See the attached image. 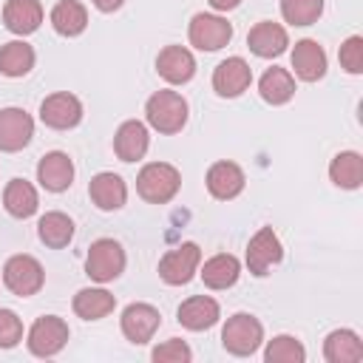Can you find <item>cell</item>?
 <instances>
[{
  "instance_id": "cell-10",
  "label": "cell",
  "mask_w": 363,
  "mask_h": 363,
  "mask_svg": "<svg viewBox=\"0 0 363 363\" xmlns=\"http://www.w3.org/2000/svg\"><path fill=\"white\" fill-rule=\"evenodd\" d=\"M40 119L48 128H54V130H68V128L79 125V119H82V102L74 94H68V91L51 94L40 105Z\"/></svg>"
},
{
  "instance_id": "cell-28",
  "label": "cell",
  "mask_w": 363,
  "mask_h": 363,
  "mask_svg": "<svg viewBox=\"0 0 363 363\" xmlns=\"http://www.w3.org/2000/svg\"><path fill=\"white\" fill-rule=\"evenodd\" d=\"M329 179H332L337 187H343V190L360 187V182H363V156L354 153V150L337 153V156L332 159V164H329Z\"/></svg>"
},
{
  "instance_id": "cell-7",
  "label": "cell",
  "mask_w": 363,
  "mask_h": 363,
  "mask_svg": "<svg viewBox=\"0 0 363 363\" xmlns=\"http://www.w3.org/2000/svg\"><path fill=\"white\" fill-rule=\"evenodd\" d=\"M28 349L37 357H51L68 343V323L57 315H43L28 329Z\"/></svg>"
},
{
  "instance_id": "cell-19",
  "label": "cell",
  "mask_w": 363,
  "mask_h": 363,
  "mask_svg": "<svg viewBox=\"0 0 363 363\" xmlns=\"http://www.w3.org/2000/svg\"><path fill=\"white\" fill-rule=\"evenodd\" d=\"M113 150L122 162H136L147 153V128L139 119H128L119 125L113 136Z\"/></svg>"
},
{
  "instance_id": "cell-31",
  "label": "cell",
  "mask_w": 363,
  "mask_h": 363,
  "mask_svg": "<svg viewBox=\"0 0 363 363\" xmlns=\"http://www.w3.org/2000/svg\"><path fill=\"white\" fill-rule=\"evenodd\" d=\"M37 233H40V241L45 244V247H54V250H60V247H65L71 238H74V221L65 216V213H45L43 218H40V224H37Z\"/></svg>"
},
{
  "instance_id": "cell-23",
  "label": "cell",
  "mask_w": 363,
  "mask_h": 363,
  "mask_svg": "<svg viewBox=\"0 0 363 363\" xmlns=\"http://www.w3.org/2000/svg\"><path fill=\"white\" fill-rule=\"evenodd\" d=\"M323 357L329 363H360L363 360V343L352 329H335L323 340Z\"/></svg>"
},
{
  "instance_id": "cell-13",
  "label": "cell",
  "mask_w": 363,
  "mask_h": 363,
  "mask_svg": "<svg viewBox=\"0 0 363 363\" xmlns=\"http://www.w3.org/2000/svg\"><path fill=\"white\" fill-rule=\"evenodd\" d=\"M156 71H159V77L167 79L170 85H184V82H190L193 74H196V60H193V54H190L187 48H182V45H167V48H162L159 57H156Z\"/></svg>"
},
{
  "instance_id": "cell-27",
  "label": "cell",
  "mask_w": 363,
  "mask_h": 363,
  "mask_svg": "<svg viewBox=\"0 0 363 363\" xmlns=\"http://www.w3.org/2000/svg\"><path fill=\"white\" fill-rule=\"evenodd\" d=\"M116 306V298L108 292V289H79L74 295V312L82 318V320H99L105 315H111Z\"/></svg>"
},
{
  "instance_id": "cell-1",
  "label": "cell",
  "mask_w": 363,
  "mask_h": 363,
  "mask_svg": "<svg viewBox=\"0 0 363 363\" xmlns=\"http://www.w3.org/2000/svg\"><path fill=\"white\" fill-rule=\"evenodd\" d=\"M145 116L159 133H179L187 125V99L176 91H156L145 105Z\"/></svg>"
},
{
  "instance_id": "cell-11",
  "label": "cell",
  "mask_w": 363,
  "mask_h": 363,
  "mask_svg": "<svg viewBox=\"0 0 363 363\" xmlns=\"http://www.w3.org/2000/svg\"><path fill=\"white\" fill-rule=\"evenodd\" d=\"M34 136V119L23 108H3L0 111V150L14 153L26 147Z\"/></svg>"
},
{
  "instance_id": "cell-15",
  "label": "cell",
  "mask_w": 363,
  "mask_h": 363,
  "mask_svg": "<svg viewBox=\"0 0 363 363\" xmlns=\"http://www.w3.org/2000/svg\"><path fill=\"white\" fill-rule=\"evenodd\" d=\"M247 45H250V51L255 57L269 60V57H278V54L286 51L289 37H286V28L284 26H278L272 20H264V23H255L252 26V31L247 37Z\"/></svg>"
},
{
  "instance_id": "cell-17",
  "label": "cell",
  "mask_w": 363,
  "mask_h": 363,
  "mask_svg": "<svg viewBox=\"0 0 363 363\" xmlns=\"http://www.w3.org/2000/svg\"><path fill=\"white\" fill-rule=\"evenodd\" d=\"M244 170L235 164V162H216L210 170H207V190L221 199V201H230L235 199L241 190H244Z\"/></svg>"
},
{
  "instance_id": "cell-14",
  "label": "cell",
  "mask_w": 363,
  "mask_h": 363,
  "mask_svg": "<svg viewBox=\"0 0 363 363\" xmlns=\"http://www.w3.org/2000/svg\"><path fill=\"white\" fill-rule=\"evenodd\" d=\"M250 82H252V71L241 57H227L213 71V88L218 96H238L250 88Z\"/></svg>"
},
{
  "instance_id": "cell-29",
  "label": "cell",
  "mask_w": 363,
  "mask_h": 363,
  "mask_svg": "<svg viewBox=\"0 0 363 363\" xmlns=\"http://www.w3.org/2000/svg\"><path fill=\"white\" fill-rule=\"evenodd\" d=\"M258 91L269 105H284L295 94V79L286 68H269V71H264V77L258 82Z\"/></svg>"
},
{
  "instance_id": "cell-5",
  "label": "cell",
  "mask_w": 363,
  "mask_h": 363,
  "mask_svg": "<svg viewBox=\"0 0 363 363\" xmlns=\"http://www.w3.org/2000/svg\"><path fill=\"white\" fill-rule=\"evenodd\" d=\"M43 281H45V272H43L40 261L31 255H11L3 267V284L20 298L40 292Z\"/></svg>"
},
{
  "instance_id": "cell-37",
  "label": "cell",
  "mask_w": 363,
  "mask_h": 363,
  "mask_svg": "<svg viewBox=\"0 0 363 363\" xmlns=\"http://www.w3.org/2000/svg\"><path fill=\"white\" fill-rule=\"evenodd\" d=\"M122 3H125V0H94V6H96L99 11H116Z\"/></svg>"
},
{
  "instance_id": "cell-32",
  "label": "cell",
  "mask_w": 363,
  "mask_h": 363,
  "mask_svg": "<svg viewBox=\"0 0 363 363\" xmlns=\"http://www.w3.org/2000/svg\"><path fill=\"white\" fill-rule=\"evenodd\" d=\"M264 357H267L269 363H303L306 352H303L301 340H295L292 335H278V337H272V340L267 343Z\"/></svg>"
},
{
  "instance_id": "cell-21",
  "label": "cell",
  "mask_w": 363,
  "mask_h": 363,
  "mask_svg": "<svg viewBox=\"0 0 363 363\" xmlns=\"http://www.w3.org/2000/svg\"><path fill=\"white\" fill-rule=\"evenodd\" d=\"M292 68L303 82H315L326 74V54L315 40H301L295 43L292 51Z\"/></svg>"
},
{
  "instance_id": "cell-35",
  "label": "cell",
  "mask_w": 363,
  "mask_h": 363,
  "mask_svg": "<svg viewBox=\"0 0 363 363\" xmlns=\"http://www.w3.org/2000/svg\"><path fill=\"white\" fill-rule=\"evenodd\" d=\"M340 65L349 74H363V37H349L340 45Z\"/></svg>"
},
{
  "instance_id": "cell-4",
  "label": "cell",
  "mask_w": 363,
  "mask_h": 363,
  "mask_svg": "<svg viewBox=\"0 0 363 363\" xmlns=\"http://www.w3.org/2000/svg\"><path fill=\"white\" fill-rule=\"evenodd\" d=\"M125 269V250L119 247V241L113 238H99L91 244L88 250V258H85V272L99 281V284H108L113 278H119Z\"/></svg>"
},
{
  "instance_id": "cell-26",
  "label": "cell",
  "mask_w": 363,
  "mask_h": 363,
  "mask_svg": "<svg viewBox=\"0 0 363 363\" xmlns=\"http://www.w3.org/2000/svg\"><path fill=\"white\" fill-rule=\"evenodd\" d=\"M3 204H6V210H9L14 218H28V216H34L40 199H37V190L31 187V182H26V179H11V182L6 184Z\"/></svg>"
},
{
  "instance_id": "cell-34",
  "label": "cell",
  "mask_w": 363,
  "mask_h": 363,
  "mask_svg": "<svg viewBox=\"0 0 363 363\" xmlns=\"http://www.w3.org/2000/svg\"><path fill=\"white\" fill-rule=\"evenodd\" d=\"M190 357H193L190 346L184 340H179V337H170V340H164L162 346L153 349V360L156 363H187Z\"/></svg>"
},
{
  "instance_id": "cell-12",
  "label": "cell",
  "mask_w": 363,
  "mask_h": 363,
  "mask_svg": "<svg viewBox=\"0 0 363 363\" xmlns=\"http://www.w3.org/2000/svg\"><path fill=\"white\" fill-rule=\"evenodd\" d=\"M159 323H162L159 309L150 306V303H130L122 312V335L130 343H147L156 335Z\"/></svg>"
},
{
  "instance_id": "cell-16",
  "label": "cell",
  "mask_w": 363,
  "mask_h": 363,
  "mask_svg": "<svg viewBox=\"0 0 363 363\" xmlns=\"http://www.w3.org/2000/svg\"><path fill=\"white\" fill-rule=\"evenodd\" d=\"M37 179H40V184H43L45 190L62 193V190H68L71 182H74V162H71L65 153H60V150L45 153V156L40 159V164H37Z\"/></svg>"
},
{
  "instance_id": "cell-18",
  "label": "cell",
  "mask_w": 363,
  "mask_h": 363,
  "mask_svg": "<svg viewBox=\"0 0 363 363\" xmlns=\"http://www.w3.org/2000/svg\"><path fill=\"white\" fill-rule=\"evenodd\" d=\"M3 23L14 34H31L43 23V6L40 0H6L3 6Z\"/></svg>"
},
{
  "instance_id": "cell-3",
  "label": "cell",
  "mask_w": 363,
  "mask_h": 363,
  "mask_svg": "<svg viewBox=\"0 0 363 363\" xmlns=\"http://www.w3.org/2000/svg\"><path fill=\"white\" fill-rule=\"evenodd\" d=\"M264 340V326L258 318L247 315V312H238L233 315L224 329H221V343L230 354H238V357H247L252 354Z\"/></svg>"
},
{
  "instance_id": "cell-6",
  "label": "cell",
  "mask_w": 363,
  "mask_h": 363,
  "mask_svg": "<svg viewBox=\"0 0 363 363\" xmlns=\"http://www.w3.org/2000/svg\"><path fill=\"white\" fill-rule=\"evenodd\" d=\"M199 261H201L199 244L184 241V244H179L176 250H170V252L162 255V261H159V275H162L164 284L182 286V284H187V281L196 275Z\"/></svg>"
},
{
  "instance_id": "cell-8",
  "label": "cell",
  "mask_w": 363,
  "mask_h": 363,
  "mask_svg": "<svg viewBox=\"0 0 363 363\" xmlns=\"http://www.w3.org/2000/svg\"><path fill=\"white\" fill-rule=\"evenodd\" d=\"M190 43L199 48V51H218L230 43L233 37V26L218 17V14H196L190 20Z\"/></svg>"
},
{
  "instance_id": "cell-30",
  "label": "cell",
  "mask_w": 363,
  "mask_h": 363,
  "mask_svg": "<svg viewBox=\"0 0 363 363\" xmlns=\"http://www.w3.org/2000/svg\"><path fill=\"white\" fill-rule=\"evenodd\" d=\"M34 68V48L23 40L6 43L0 48V74L6 77H26Z\"/></svg>"
},
{
  "instance_id": "cell-2",
  "label": "cell",
  "mask_w": 363,
  "mask_h": 363,
  "mask_svg": "<svg viewBox=\"0 0 363 363\" xmlns=\"http://www.w3.org/2000/svg\"><path fill=\"white\" fill-rule=\"evenodd\" d=\"M179 184H182V176L173 164L167 162H150L139 170L136 176V190L145 201L150 204H164L170 201L176 193H179Z\"/></svg>"
},
{
  "instance_id": "cell-33",
  "label": "cell",
  "mask_w": 363,
  "mask_h": 363,
  "mask_svg": "<svg viewBox=\"0 0 363 363\" xmlns=\"http://www.w3.org/2000/svg\"><path fill=\"white\" fill-rule=\"evenodd\" d=\"M323 11V0H281V14L292 26H312Z\"/></svg>"
},
{
  "instance_id": "cell-38",
  "label": "cell",
  "mask_w": 363,
  "mask_h": 363,
  "mask_svg": "<svg viewBox=\"0 0 363 363\" xmlns=\"http://www.w3.org/2000/svg\"><path fill=\"white\" fill-rule=\"evenodd\" d=\"M241 0H210V6L216 9V11H230V9H235Z\"/></svg>"
},
{
  "instance_id": "cell-24",
  "label": "cell",
  "mask_w": 363,
  "mask_h": 363,
  "mask_svg": "<svg viewBox=\"0 0 363 363\" xmlns=\"http://www.w3.org/2000/svg\"><path fill=\"white\" fill-rule=\"evenodd\" d=\"M238 275H241V264L230 252H218L210 261H204V267H201V281L210 289H227L238 281Z\"/></svg>"
},
{
  "instance_id": "cell-9",
  "label": "cell",
  "mask_w": 363,
  "mask_h": 363,
  "mask_svg": "<svg viewBox=\"0 0 363 363\" xmlns=\"http://www.w3.org/2000/svg\"><path fill=\"white\" fill-rule=\"evenodd\" d=\"M281 258H284V247H281L278 235L272 233V227H261L247 244V267H250V272L264 278L269 272V267H275Z\"/></svg>"
},
{
  "instance_id": "cell-20",
  "label": "cell",
  "mask_w": 363,
  "mask_h": 363,
  "mask_svg": "<svg viewBox=\"0 0 363 363\" xmlns=\"http://www.w3.org/2000/svg\"><path fill=\"white\" fill-rule=\"evenodd\" d=\"M218 315H221L218 303L213 298H207V295H193L179 306V323L184 329H193V332L210 329L218 320Z\"/></svg>"
},
{
  "instance_id": "cell-36",
  "label": "cell",
  "mask_w": 363,
  "mask_h": 363,
  "mask_svg": "<svg viewBox=\"0 0 363 363\" xmlns=\"http://www.w3.org/2000/svg\"><path fill=\"white\" fill-rule=\"evenodd\" d=\"M23 337V323L11 309H0V349L17 346Z\"/></svg>"
},
{
  "instance_id": "cell-22",
  "label": "cell",
  "mask_w": 363,
  "mask_h": 363,
  "mask_svg": "<svg viewBox=\"0 0 363 363\" xmlns=\"http://www.w3.org/2000/svg\"><path fill=\"white\" fill-rule=\"evenodd\" d=\"M88 193L99 210H119L128 199V187L116 173H96L88 184Z\"/></svg>"
},
{
  "instance_id": "cell-25",
  "label": "cell",
  "mask_w": 363,
  "mask_h": 363,
  "mask_svg": "<svg viewBox=\"0 0 363 363\" xmlns=\"http://www.w3.org/2000/svg\"><path fill=\"white\" fill-rule=\"evenodd\" d=\"M51 26L62 37H77L88 26V11H85V6L79 0H60L51 9Z\"/></svg>"
}]
</instances>
